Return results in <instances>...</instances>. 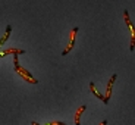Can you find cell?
<instances>
[{
    "mask_svg": "<svg viewBox=\"0 0 135 125\" xmlns=\"http://www.w3.org/2000/svg\"><path fill=\"white\" fill-rule=\"evenodd\" d=\"M123 13H125L126 25H128V28L131 30V33H132V40H131V47H129V50H134V47H135V28L132 27V24H131V19H129V16H128V10H125Z\"/></svg>",
    "mask_w": 135,
    "mask_h": 125,
    "instance_id": "cell-1",
    "label": "cell"
},
{
    "mask_svg": "<svg viewBox=\"0 0 135 125\" xmlns=\"http://www.w3.org/2000/svg\"><path fill=\"white\" fill-rule=\"evenodd\" d=\"M118 78V75H113L112 77V80L109 81V84H107V94H106V97H104V103H107L109 101V99H110V96H112V87H113V82H115V80Z\"/></svg>",
    "mask_w": 135,
    "mask_h": 125,
    "instance_id": "cell-2",
    "label": "cell"
},
{
    "mask_svg": "<svg viewBox=\"0 0 135 125\" xmlns=\"http://www.w3.org/2000/svg\"><path fill=\"white\" fill-rule=\"evenodd\" d=\"M78 33V28H75V30H72V33H71V41H69V46L66 47V50L63 52V54H68L69 52H71V49H72V46H74V40H75V34Z\"/></svg>",
    "mask_w": 135,
    "mask_h": 125,
    "instance_id": "cell-3",
    "label": "cell"
},
{
    "mask_svg": "<svg viewBox=\"0 0 135 125\" xmlns=\"http://www.w3.org/2000/svg\"><path fill=\"white\" fill-rule=\"evenodd\" d=\"M85 108H87V106H81V108L78 109L76 115H75V124H76V125H81V124H79V116H81V113L85 110Z\"/></svg>",
    "mask_w": 135,
    "mask_h": 125,
    "instance_id": "cell-4",
    "label": "cell"
},
{
    "mask_svg": "<svg viewBox=\"0 0 135 125\" xmlns=\"http://www.w3.org/2000/svg\"><path fill=\"white\" fill-rule=\"evenodd\" d=\"M10 31H12V25H9V27H7V30H6V34H4V35H3V38L0 40V46H2V44H3L4 41L7 40V37L10 35Z\"/></svg>",
    "mask_w": 135,
    "mask_h": 125,
    "instance_id": "cell-5",
    "label": "cell"
},
{
    "mask_svg": "<svg viewBox=\"0 0 135 125\" xmlns=\"http://www.w3.org/2000/svg\"><path fill=\"white\" fill-rule=\"evenodd\" d=\"M90 87H91V91L94 93V94L97 96L98 99H101V100H104V97H103V94H100V93H98L97 90H95V88H94V82H90Z\"/></svg>",
    "mask_w": 135,
    "mask_h": 125,
    "instance_id": "cell-6",
    "label": "cell"
},
{
    "mask_svg": "<svg viewBox=\"0 0 135 125\" xmlns=\"http://www.w3.org/2000/svg\"><path fill=\"white\" fill-rule=\"evenodd\" d=\"M106 124H107V121H103V122H101L100 125H106Z\"/></svg>",
    "mask_w": 135,
    "mask_h": 125,
    "instance_id": "cell-7",
    "label": "cell"
}]
</instances>
